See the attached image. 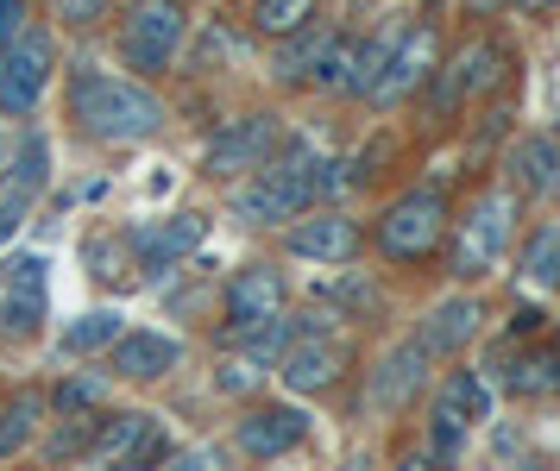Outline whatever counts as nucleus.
Instances as JSON below:
<instances>
[{
	"label": "nucleus",
	"instance_id": "2f4dec72",
	"mask_svg": "<svg viewBox=\"0 0 560 471\" xmlns=\"http://www.w3.org/2000/svg\"><path fill=\"white\" fill-rule=\"evenodd\" d=\"M347 63H353V25L334 20L328 45H322V57H315V70H308V82H303V95L340 101V95H347Z\"/></svg>",
	"mask_w": 560,
	"mask_h": 471
},
{
	"label": "nucleus",
	"instance_id": "37998d69",
	"mask_svg": "<svg viewBox=\"0 0 560 471\" xmlns=\"http://www.w3.org/2000/svg\"><path fill=\"white\" fill-rule=\"evenodd\" d=\"M466 13H479V20H491V13H504V0H459Z\"/></svg>",
	"mask_w": 560,
	"mask_h": 471
},
{
	"label": "nucleus",
	"instance_id": "f3484780",
	"mask_svg": "<svg viewBox=\"0 0 560 471\" xmlns=\"http://www.w3.org/2000/svg\"><path fill=\"white\" fill-rule=\"evenodd\" d=\"M485 333H491V308H485L479 290H447V296L429 302V315L416 321V346L429 352L434 365H459Z\"/></svg>",
	"mask_w": 560,
	"mask_h": 471
},
{
	"label": "nucleus",
	"instance_id": "a18cd8bd",
	"mask_svg": "<svg viewBox=\"0 0 560 471\" xmlns=\"http://www.w3.org/2000/svg\"><path fill=\"white\" fill-rule=\"evenodd\" d=\"M504 7H516V13H548L555 0H504Z\"/></svg>",
	"mask_w": 560,
	"mask_h": 471
},
{
	"label": "nucleus",
	"instance_id": "b1692460",
	"mask_svg": "<svg viewBox=\"0 0 560 471\" xmlns=\"http://www.w3.org/2000/svg\"><path fill=\"white\" fill-rule=\"evenodd\" d=\"M404 13H390L384 25H372V32H353V63H347V95L340 101H365L372 89H378L384 63H390V50H397V38H404Z\"/></svg>",
	"mask_w": 560,
	"mask_h": 471
},
{
	"label": "nucleus",
	"instance_id": "7ed1b4c3",
	"mask_svg": "<svg viewBox=\"0 0 560 471\" xmlns=\"http://www.w3.org/2000/svg\"><path fill=\"white\" fill-rule=\"evenodd\" d=\"M447 226H454V196H447V182H409V189H397V196L378 208V221H372V251H378V264H390V271H422V264L441 258Z\"/></svg>",
	"mask_w": 560,
	"mask_h": 471
},
{
	"label": "nucleus",
	"instance_id": "c756f323",
	"mask_svg": "<svg viewBox=\"0 0 560 471\" xmlns=\"http://www.w3.org/2000/svg\"><path fill=\"white\" fill-rule=\"evenodd\" d=\"M82 271L95 276L102 290H132L127 233H120V226H89V233H82Z\"/></svg>",
	"mask_w": 560,
	"mask_h": 471
},
{
	"label": "nucleus",
	"instance_id": "0eeeda50",
	"mask_svg": "<svg viewBox=\"0 0 560 471\" xmlns=\"http://www.w3.org/2000/svg\"><path fill=\"white\" fill-rule=\"evenodd\" d=\"M290 302H296V290H290V271H283L278 258H246V264H233L228 276H221V290H214V346H228V340H240V333H253V327L278 321V315H290Z\"/></svg>",
	"mask_w": 560,
	"mask_h": 471
},
{
	"label": "nucleus",
	"instance_id": "72a5a7b5",
	"mask_svg": "<svg viewBox=\"0 0 560 471\" xmlns=\"http://www.w3.org/2000/svg\"><path fill=\"white\" fill-rule=\"evenodd\" d=\"M208 384H214V397H228V402H258L265 384H271V372H258L253 358H240V352H214Z\"/></svg>",
	"mask_w": 560,
	"mask_h": 471
},
{
	"label": "nucleus",
	"instance_id": "49530a36",
	"mask_svg": "<svg viewBox=\"0 0 560 471\" xmlns=\"http://www.w3.org/2000/svg\"><path fill=\"white\" fill-rule=\"evenodd\" d=\"M7 157H13V126H0V176H7Z\"/></svg>",
	"mask_w": 560,
	"mask_h": 471
},
{
	"label": "nucleus",
	"instance_id": "cd10ccee",
	"mask_svg": "<svg viewBox=\"0 0 560 471\" xmlns=\"http://www.w3.org/2000/svg\"><path fill=\"white\" fill-rule=\"evenodd\" d=\"M51 327V290H0V346H38Z\"/></svg>",
	"mask_w": 560,
	"mask_h": 471
},
{
	"label": "nucleus",
	"instance_id": "423d86ee",
	"mask_svg": "<svg viewBox=\"0 0 560 471\" xmlns=\"http://www.w3.org/2000/svg\"><path fill=\"white\" fill-rule=\"evenodd\" d=\"M127 20L114 32V57H120V70L132 82H164V75H177V57H183V38H189V0H132L120 7Z\"/></svg>",
	"mask_w": 560,
	"mask_h": 471
},
{
	"label": "nucleus",
	"instance_id": "ea45409f",
	"mask_svg": "<svg viewBox=\"0 0 560 471\" xmlns=\"http://www.w3.org/2000/svg\"><path fill=\"white\" fill-rule=\"evenodd\" d=\"M26 25H32V0H0V50L13 45Z\"/></svg>",
	"mask_w": 560,
	"mask_h": 471
},
{
	"label": "nucleus",
	"instance_id": "4c0bfd02",
	"mask_svg": "<svg viewBox=\"0 0 560 471\" xmlns=\"http://www.w3.org/2000/svg\"><path fill=\"white\" fill-rule=\"evenodd\" d=\"M32 214H38V201H32V196H20V189H0V251L26 233Z\"/></svg>",
	"mask_w": 560,
	"mask_h": 471
},
{
	"label": "nucleus",
	"instance_id": "2eb2a0df",
	"mask_svg": "<svg viewBox=\"0 0 560 471\" xmlns=\"http://www.w3.org/2000/svg\"><path fill=\"white\" fill-rule=\"evenodd\" d=\"M283 258H296V264H315V271H340V264H359L365 258V226L359 214H347L340 201L334 208H308L296 221L278 233Z\"/></svg>",
	"mask_w": 560,
	"mask_h": 471
},
{
	"label": "nucleus",
	"instance_id": "4468645a",
	"mask_svg": "<svg viewBox=\"0 0 560 471\" xmlns=\"http://www.w3.org/2000/svg\"><path fill=\"white\" fill-rule=\"evenodd\" d=\"M189 365V340L171 327H127L114 346H107L102 372L114 390H158Z\"/></svg>",
	"mask_w": 560,
	"mask_h": 471
},
{
	"label": "nucleus",
	"instance_id": "393cba45",
	"mask_svg": "<svg viewBox=\"0 0 560 471\" xmlns=\"http://www.w3.org/2000/svg\"><path fill=\"white\" fill-rule=\"evenodd\" d=\"M328 32H334V20H315V25H303V32L278 38V45H265V70H271V82L290 89V95H303V82H308V70H315L322 45H328Z\"/></svg>",
	"mask_w": 560,
	"mask_h": 471
},
{
	"label": "nucleus",
	"instance_id": "9b49d317",
	"mask_svg": "<svg viewBox=\"0 0 560 471\" xmlns=\"http://www.w3.org/2000/svg\"><path fill=\"white\" fill-rule=\"evenodd\" d=\"M441 57H447V50H441V25H434V13H416V20L404 25L397 50H390V63H384L378 89L365 95V107H372V114H404V107H416V95H429Z\"/></svg>",
	"mask_w": 560,
	"mask_h": 471
},
{
	"label": "nucleus",
	"instance_id": "e433bc0d",
	"mask_svg": "<svg viewBox=\"0 0 560 471\" xmlns=\"http://www.w3.org/2000/svg\"><path fill=\"white\" fill-rule=\"evenodd\" d=\"M158 471H228V447L214 440H196V447H171V459Z\"/></svg>",
	"mask_w": 560,
	"mask_h": 471
},
{
	"label": "nucleus",
	"instance_id": "de8ad7c7",
	"mask_svg": "<svg viewBox=\"0 0 560 471\" xmlns=\"http://www.w3.org/2000/svg\"><path fill=\"white\" fill-rule=\"evenodd\" d=\"M107 7H132V0H107Z\"/></svg>",
	"mask_w": 560,
	"mask_h": 471
},
{
	"label": "nucleus",
	"instance_id": "7c9ffc66",
	"mask_svg": "<svg viewBox=\"0 0 560 471\" xmlns=\"http://www.w3.org/2000/svg\"><path fill=\"white\" fill-rule=\"evenodd\" d=\"M516 271H523V283H529V290L560 296V221H541L535 233H523V239H516Z\"/></svg>",
	"mask_w": 560,
	"mask_h": 471
},
{
	"label": "nucleus",
	"instance_id": "a211bd4d",
	"mask_svg": "<svg viewBox=\"0 0 560 471\" xmlns=\"http://www.w3.org/2000/svg\"><path fill=\"white\" fill-rule=\"evenodd\" d=\"M516 189V201H555L560 196V132L535 126V132H516L504 145V176Z\"/></svg>",
	"mask_w": 560,
	"mask_h": 471
},
{
	"label": "nucleus",
	"instance_id": "39448f33",
	"mask_svg": "<svg viewBox=\"0 0 560 471\" xmlns=\"http://www.w3.org/2000/svg\"><path fill=\"white\" fill-rule=\"evenodd\" d=\"M510 70H516V50L498 38V32H479V38H466L459 50H447L441 57V70H434L429 95H422V107H429L434 126H454L466 107H479V101H498L510 89Z\"/></svg>",
	"mask_w": 560,
	"mask_h": 471
},
{
	"label": "nucleus",
	"instance_id": "f257e3e1",
	"mask_svg": "<svg viewBox=\"0 0 560 471\" xmlns=\"http://www.w3.org/2000/svg\"><path fill=\"white\" fill-rule=\"evenodd\" d=\"M63 120L82 145L127 151V145H152L177 114L152 82H132L127 70H107L89 50H77L63 63Z\"/></svg>",
	"mask_w": 560,
	"mask_h": 471
},
{
	"label": "nucleus",
	"instance_id": "5701e85b",
	"mask_svg": "<svg viewBox=\"0 0 560 471\" xmlns=\"http://www.w3.org/2000/svg\"><path fill=\"white\" fill-rule=\"evenodd\" d=\"M127 315H120V308H82L77 321H63V333H57V372H63V365H102L107 358V346H114V340H120V333H127Z\"/></svg>",
	"mask_w": 560,
	"mask_h": 471
},
{
	"label": "nucleus",
	"instance_id": "bb28decb",
	"mask_svg": "<svg viewBox=\"0 0 560 471\" xmlns=\"http://www.w3.org/2000/svg\"><path fill=\"white\" fill-rule=\"evenodd\" d=\"M45 390H13V397H0V466H13V459H26L32 440L45 434Z\"/></svg>",
	"mask_w": 560,
	"mask_h": 471
},
{
	"label": "nucleus",
	"instance_id": "a878e982",
	"mask_svg": "<svg viewBox=\"0 0 560 471\" xmlns=\"http://www.w3.org/2000/svg\"><path fill=\"white\" fill-rule=\"evenodd\" d=\"M233 57H240L233 25H228V20H196V25H189V38H183L177 75H189V82H208V75L233 70Z\"/></svg>",
	"mask_w": 560,
	"mask_h": 471
},
{
	"label": "nucleus",
	"instance_id": "c03bdc74",
	"mask_svg": "<svg viewBox=\"0 0 560 471\" xmlns=\"http://www.w3.org/2000/svg\"><path fill=\"white\" fill-rule=\"evenodd\" d=\"M510 471H555V466H548L541 452H529V459H510Z\"/></svg>",
	"mask_w": 560,
	"mask_h": 471
},
{
	"label": "nucleus",
	"instance_id": "c85d7f7f",
	"mask_svg": "<svg viewBox=\"0 0 560 471\" xmlns=\"http://www.w3.org/2000/svg\"><path fill=\"white\" fill-rule=\"evenodd\" d=\"M322 7L328 0H246V38L278 45V38H290V32H303V25L322 20Z\"/></svg>",
	"mask_w": 560,
	"mask_h": 471
},
{
	"label": "nucleus",
	"instance_id": "79ce46f5",
	"mask_svg": "<svg viewBox=\"0 0 560 471\" xmlns=\"http://www.w3.org/2000/svg\"><path fill=\"white\" fill-rule=\"evenodd\" d=\"M334 471H378V459H372V452H347Z\"/></svg>",
	"mask_w": 560,
	"mask_h": 471
},
{
	"label": "nucleus",
	"instance_id": "6e6552de",
	"mask_svg": "<svg viewBox=\"0 0 560 471\" xmlns=\"http://www.w3.org/2000/svg\"><path fill=\"white\" fill-rule=\"evenodd\" d=\"M283 139H290V126H283L278 107H246V114L221 120L202 139V164H196V170L228 189V182H240V176L265 170V164L283 151Z\"/></svg>",
	"mask_w": 560,
	"mask_h": 471
},
{
	"label": "nucleus",
	"instance_id": "4be33fe9",
	"mask_svg": "<svg viewBox=\"0 0 560 471\" xmlns=\"http://www.w3.org/2000/svg\"><path fill=\"white\" fill-rule=\"evenodd\" d=\"M158 434H164V427H158L152 409H107L102 422H95V440H89V459H82V466H95V471L127 466L132 452H145Z\"/></svg>",
	"mask_w": 560,
	"mask_h": 471
},
{
	"label": "nucleus",
	"instance_id": "a19ab883",
	"mask_svg": "<svg viewBox=\"0 0 560 471\" xmlns=\"http://www.w3.org/2000/svg\"><path fill=\"white\" fill-rule=\"evenodd\" d=\"M390 471H441V466H434L429 452L416 447V452H404V459H397V466H390Z\"/></svg>",
	"mask_w": 560,
	"mask_h": 471
},
{
	"label": "nucleus",
	"instance_id": "20e7f679",
	"mask_svg": "<svg viewBox=\"0 0 560 471\" xmlns=\"http://www.w3.org/2000/svg\"><path fill=\"white\" fill-rule=\"evenodd\" d=\"M422 409H429V422H422V452H429L441 471H454L459 459H466V447H472V434L491 422L498 390H491V377H485L479 365L459 358L454 372H441L429 384Z\"/></svg>",
	"mask_w": 560,
	"mask_h": 471
},
{
	"label": "nucleus",
	"instance_id": "473e14b6",
	"mask_svg": "<svg viewBox=\"0 0 560 471\" xmlns=\"http://www.w3.org/2000/svg\"><path fill=\"white\" fill-rule=\"evenodd\" d=\"M95 422H102V415H95ZM95 422H45V434L32 440L38 466H45V471L82 466V459H89V440H95Z\"/></svg>",
	"mask_w": 560,
	"mask_h": 471
},
{
	"label": "nucleus",
	"instance_id": "dca6fc26",
	"mask_svg": "<svg viewBox=\"0 0 560 471\" xmlns=\"http://www.w3.org/2000/svg\"><path fill=\"white\" fill-rule=\"evenodd\" d=\"M315 434V415L290 397H258L240 402V422H233V452L253 459V466H271V459H290L296 447H308Z\"/></svg>",
	"mask_w": 560,
	"mask_h": 471
},
{
	"label": "nucleus",
	"instance_id": "6ab92c4d",
	"mask_svg": "<svg viewBox=\"0 0 560 471\" xmlns=\"http://www.w3.org/2000/svg\"><path fill=\"white\" fill-rule=\"evenodd\" d=\"M340 327H384L390 321V290H384L378 271H365V264H340L328 283H315V296Z\"/></svg>",
	"mask_w": 560,
	"mask_h": 471
},
{
	"label": "nucleus",
	"instance_id": "3c124183",
	"mask_svg": "<svg viewBox=\"0 0 560 471\" xmlns=\"http://www.w3.org/2000/svg\"><path fill=\"white\" fill-rule=\"evenodd\" d=\"M555 201H560V196H555Z\"/></svg>",
	"mask_w": 560,
	"mask_h": 471
},
{
	"label": "nucleus",
	"instance_id": "412c9836",
	"mask_svg": "<svg viewBox=\"0 0 560 471\" xmlns=\"http://www.w3.org/2000/svg\"><path fill=\"white\" fill-rule=\"evenodd\" d=\"M114 409V384H107L102 365H70L45 384V415L51 422H95Z\"/></svg>",
	"mask_w": 560,
	"mask_h": 471
},
{
	"label": "nucleus",
	"instance_id": "f8f14e48",
	"mask_svg": "<svg viewBox=\"0 0 560 471\" xmlns=\"http://www.w3.org/2000/svg\"><path fill=\"white\" fill-rule=\"evenodd\" d=\"M57 82V32L26 25L13 45L0 50V120H32Z\"/></svg>",
	"mask_w": 560,
	"mask_h": 471
},
{
	"label": "nucleus",
	"instance_id": "f03ea898",
	"mask_svg": "<svg viewBox=\"0 0 560 471\" xmlns=\"http://www.w3.org/2000/svg\"><path fill=\"white\" fill-rule=\"evenodd\" d=\"M516 239H523V201L510 182H485L479 196L454 208V226H447V246H441V271L454 290H479L516 258Z\"/></svg>",
	"mask_w": 560,
	"mask_h": 471
},
{
	"label": "nucleus",
	"instance_id": "f704fd0d",
	"mask_svg": "<svg viewBox=\"0 0 560 471\" xmlns=\"http://www.w3.org/2000/svg\"><path fill=\"white\" fill-rule=\"evenodd\" d=\"M107 13H114L107 0H45V20H51V32H70V38L102 32Z\"/></svg>",
	"mask_w": 560,
	"mask_h": 471
},
{
	"label": "nucleus",
	"instance_id": "09e8293b",
	"mask_svg": "<svg viewBox=\"0 0 560 471\" xmlns=\"http://www.w3.org/2000/svg\"><path fill=\"white\" fill-rule=\"evenodd\" d=\"M434 7H441V0H429V13H434Z\"/></svg>",
	"mask_w": 560,
	"mask_h": 471
},
{
	"label": "nucleus",
	"instance_id": "ddd939ff",
	"mask_svg": "<svg viewBox=\"0 0 560 471\" xmlns=\"http://www.w3.org/2000/svg\"><path fill=\"white\" fill-rule=\"evenodd\" d=\"M353 333H308V340H290L278 358V384L290 402H322L334 390H347V377H353Z\"/></svg>",
	"mask_w": 560,
	"mask_h": 471
},
{
	"label": "nucleus",
	"instance_id": "1a4fd4ad",
	"mask_svg": "<svg viewBox=\"0 0 560 471\" xmlns=\"http://www.w3.org/2000/svg\"><path fill=\"white\" fill-rule=\"evenodd\" d=\"M429 384H434V358L416 346V333H397V340L365 365L359 415H372V422H397V415H409L416 402L429 397Z\"/></svg>",
	"mask_w": 560,
	"mask_h": 471
},
{
	"label": "nucleus",
	"instance_id": "8fccbe9b",
	"mask_svg": "<svg viewBox=\"0 0 560 471\" xmlns=\"http://www.w3.org/2000/svg\"><path fill=\"white\" fill-rule=\"evenodd\" d=\"M555 333H560V327H555Z\"/></svg>",
	"mask_w": 560,
	"mask_h": 471
},
{
	"label": "nucleus",
	"instance_id": "9d476101",
	"mask_svg": "<svg viewBox=\"0 0 560 471\" xmlns=\"http://www.w3.org/2000/svg\"><path fill=\"white\" fill-rule=\"evenodd\" d=\"M127 258H132V283L139 290H158L202 251L208 239V214L183 208V214H164V221H127Z\"/></svg>",
	"mask_w": 560,
	"mask_h": 471
},
{
	"label": "nucleus",
	"instance_id": "aec40b11",
	"mask_svg": "<svg viewBox=\"0 0 560 471\" xmlns=\"http://www.w3.org/2000/svg\"><path fill=\"white\" fill-rule=\"evenodd\" d=\"M498 384L516 402H555L560 397V333L555 327L541 340H523V346L510 352L504 365H498Z\"/></svg>",
	"mask_w": 560,
	"mask_h": 471
},
{
	"label": "nucleus",
	"instance_id": "c9c22d12",
	"mask_svg": "<svg viewBox=\"0 0 560 471\" xmlns=\"http://www.w3.org/2000/svg\"><path fill=\"white\" fill-rule=\"evenodd\" d=\"M0 290H51L45 251H0Z\"/></svg>",
	"mask_w": 560,
	"mask_h": 471
},
{
	"label": "nucleus",
	"instance_id": "58836bf2",
	"mask_svg": "<svg viewBox=\"0 0 560 471\" xmlns=\"http://www.w3.org/2000/svg\"><path fill=\"white\" fill-rule=\"evenodd\" d=\"M504 333L516 346H523V340H541V333H548V308H541V302H516L504 315Z\"/></svg>",
	"mask_w": 560,
	"mask_h": 471
}]
</instances>
